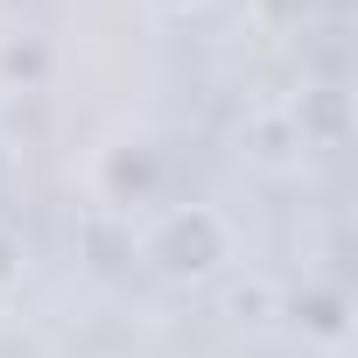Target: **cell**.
Listing matches in <instances>:
<instances>
[{"label": "cell", "instance_id": "cell-1", "mask_svg": "<svg viewBox=\"0 0 358 358\" xmlns=\"http://www.w3.org/2000/svg\"><path fill=\"white\" fill-rule=\"evenodd\" d=\"M225 225L211 218V211H169L148 239H141V260L162 274V281H204V274H218L225 267Z\"/></svg>", "mask_w": 358, "mask_h": 358}, {"label": "cell", "instance_id": "cell-2", "mask_svg": "<svg viewBox=\"0 0 358 358\" xmlns=\"http://www.w3.org/2000/svg\"><path fill=\"white\" fill-rule=\"evenodd\" d=\"M155 8H197V0H155Z\"/></svg>", "mask_w": 358, "mask_h": 358}]
</instances>
